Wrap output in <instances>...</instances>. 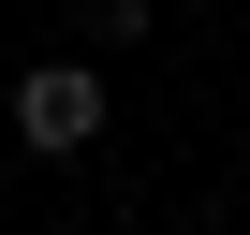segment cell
Returning <instances> with one entry per match:
<instances>
[{
  "instance_id": "2",
  "label": "cell",
  "mask_w": 250,
  "mask_h": 235,
  "mask_svg": "<svg viewBox=\"0 0 250 235\" xmlns=\"http://www.w3.org/2000/svg\"><path fill=\"white\" fill-rule=\"evenodd\" d=\"M147 30H162L147 0H74V44H88V59H118V44H147Z\"/></svg>"
},
{
  "instance_id": "1",
  "label": "cell",
  "mask_w": 250,
  "mask_h": 235,
  "mask_svg": "<svg viewBox=\"0 0 250 235\" xmlns=\"http://www.w3.org/2000/svg\"><path fill=\"white\" fill-rule=\"evenodd\" d=\"M15 147H30V162H88V147H103V59H88V44L15 74Z\"/></svg>"
}]
</instances>
